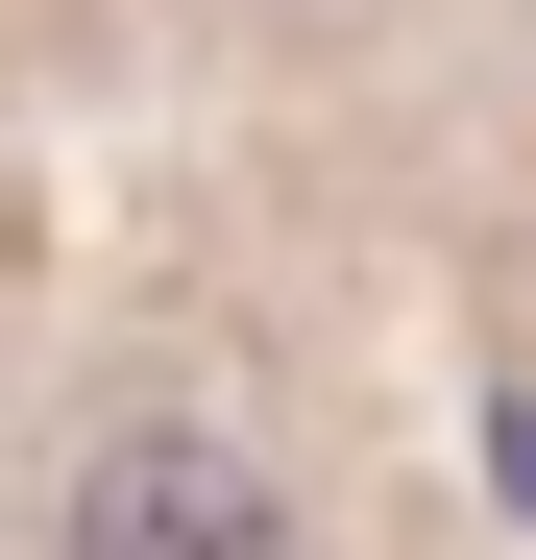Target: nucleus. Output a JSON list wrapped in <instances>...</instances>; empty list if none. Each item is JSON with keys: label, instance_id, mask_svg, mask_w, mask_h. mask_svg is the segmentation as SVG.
Instances as JSON below:
<instances>
[{"label": "nucleus", "instance_id": "f257e3e1", "mask_svg": "<svg viewBox=\"0 0 536 560\" xmlns=\"http://www.w3.org/2000/svg\"><path fill=\"white\" fill-rule=\"evenodd\" d=\"M98 536H123V560H196V536L244 560V536H268V488H244L220 439H123V463H98Z\"/></svg>", "mask_w": 536, "mask_h": 560}]
</instances>
